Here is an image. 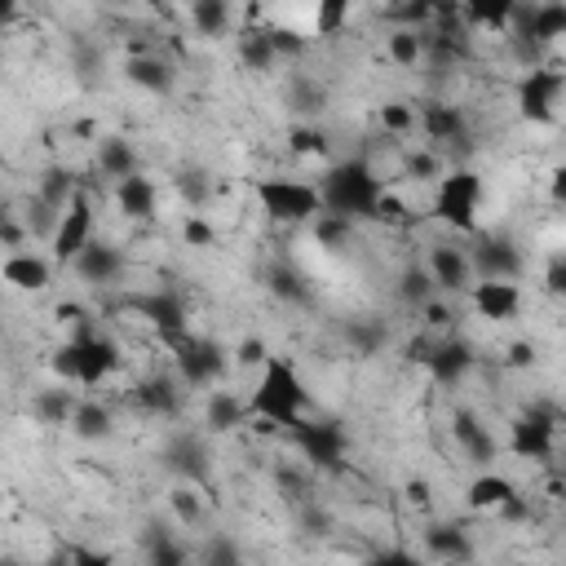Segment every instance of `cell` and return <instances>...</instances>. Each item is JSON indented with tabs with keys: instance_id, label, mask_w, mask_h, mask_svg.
<instances>
[{
	"instance_id": "1",
	"label": "cell",
	"mask_w": 566,
	"mask_h": 566,
	"mask_svg": "<svg viewBox=\"0 0 566 566\" xmlns=\"http://www.w3.org/2000/svg\"><path fill=\"white\" fill-rule=\"evenodd\" d=\"M248 416L256 424H270V429H283V433L292 424H301L305 416H314L310 385H305V376H301V367L292 358L274 354L261 367V376H256V385L248 394Z\"/></svg>"
},
{
	"instance_id": "2",
	"label": "cell",
	"mask_w": 566,
	"mask_h": 566,
	"mask_svg": "<svg viewBox=\"0 0 566 566\" xmlns=\"http://www.w3.org/2000/svg\"><path fill=\"white\" fill-rule=\"evenodd\" d=\"M119 363H124V354H119V345H115V336H106L102 327H80V332H66V340H57L53 345V358H49V367H53V376L62 380V385H75V389H97V385H106L115 371H119Z\"/></svg>"
},
{
	"instance_id": "3",
	"label": "cell",
	"mask_w": 566,
	"mask_h": 566,
	"mask_svg": "<svg viewBox=\"0 0 566 566\" xmlns=\"http://www.w3.org/2000/svg\"><path fill=\"white\" fill-rule=\"evenodd\" d=\"M389 190V181L363 159V155H349V159H336L318 172V195H323V212L332 217H345V221H371L380 195Z\"/></svg>"
},
{
	"instance_id": "4",
	"label": "cell",
	"mask_w": 566,
	"mask_h": 566,
	"mask_svg": "<svg viewBox=\"0 0 566 566\" xmlns=\"http://www.w3.org/2000/svg\"><path fill=\"white\" fill-rule=\"evenodd\" d=\"M429 212L451 234H473L478 230V212H482V172L469 168V164H451L442 172V181L433 186Z\"/></svg>"
},
{
	"instance_id": "5",
	"label": "cell",
	"mask_w": 566,
	"mask_h": 566,
	"mask_svg": "<svg viewBox=\"0 0 566 566\" xmlns=\"http://www.w3.org/2000/svg\"><path fill=\"white\" fill-rule=\"evenodd\" d=\"M261 212L279 226H314L323 217V195H318V181H305V177H261L252 186Z\"/></svg>"
},
{
	"instance_id": "6",
	"label": "cell",
	"mask_w": 566,
	"mask_h": 566,
	"mask_svg": "<svg viewBox=\"0 0 566 566\" xmlns=\"http://www.w3.org/2000/svg\"><path fill=\"white\" fill-rule=\"evenodd\" d=\"M287 438L305 455L310 469H318V473H345L349 469L354 438H349L345 420H336V416H305L301 424L287 429Z\"/></svg>"
},
{
	"instance_id": "7",
	"label": "cell",
	"mask_w": 566,
	"mask_h": 566,
	"mask_svg": "<svg viewBox=\"0 0 566 566\" xmlns=\"http://www.w3.org/2000/svg\"><path fill=\"white\" fill-rule=\"evenodd\" d=\"M124 310L137 314V318L159 336L164 349H172V345H181V340L190 336V310H186V301H181L177 287H146V292H133V296L124 301Z\"/></svg>"
},
{
	"instance_id": "8",
	"label": "cell",
	"mask_w": 566,
	"mask_h": 566,
	"mask_svg": "<svg viewBox=\"0 0 566 566\" xmlns=\"http://www.w3.org/2000/svg\"><path fill=\"white\" fill-rule=\"evenodd\" d=\"M562 97H566V66H553V62L526 66L513 84V106L526 124H553L562 111Z\"/></svg>"
},
{
	"instance_id": "9",
	"label": "cell",
	"mask_w": 566,
	"mask_h": 566,
	"mask_svg": "<svg viewBox=\"0 0 566 566\" xmlns=\"http://www.w3.org/2000/svg\"><path fill=\"white\" fill-rule=\"evenodd\" d=\"M172 354V376L186 385V389H217L221 385V376L230 371V354L234 349H226L221 340H212V336H186L181 345H172L168 349Z\"/></svg>"
},
{
	"instance_id": "10",
	"label": "cell",
	"mask_w": 566,
	"mask_h": 566,
	"mask_svg": "<svg viewBox=\"0 0 566 566\" xmlns=\"http://www.w3.org/2000/svg\"><path fill=\"white\" fill-rule=\"evenodd\" d=\"M504 451L513 460H526V464H548L553 451H557V411L553 407H522L513 420H509V433H504Z\"/></svg>"
},
{
	"instance_id": "11",
	"label": "cell",
	"mask_w": 566,
	"mask_h": 566,
	"mask_svg": "<svg viewBox=\"0 0 566 566\" xmlns=\"http://www.w3.org/2000/svg\"><path fill=\"white\" fill-rule=\"evenodd\" d=\"M93 239H97V212H93V195H88V190H80V195H75V203L62 212L57 234L49 239V256L57 261V270H71V265L80 261V252H84Z\"/></svg>"
},
{
	"instance_id": "12",
	"label": "cell",
	"mask_w": 566,
	"mask_h": 566,
	"mask_svg": "<svg viewBox=\"0 0 566 566\" xmlns=\"http://www.w3.org/2000/svg\"><path fill=\"white\" fill-rule=\"evenodd\" d=\"M164 469L177 478V486H208L212 482V451H208V433H190L177 429L164 451H159Z\"/></svg>"
},
{
	"instance_id": "13",
	"label": "cell",
	"mask_w": 566,
	"mask_h": 566,
	"mask_svg": "<svg viewBox=\"0 0 566 566\" xmlns=\"http://www.w3.org/2000/svg\"><path fill=\"white\" fill-rule=\"evenodd\" d=\"M464 504L473 513H491V517H526V495L522 486L500 473V469H482L469 486H464Z\"/></svg>"
},
{
	"instance_id": "14",
	"label": "cell",
	"mask_w": 566,
	"mask_h": 566,
	"mask_svg": "<svg viewBox=\"0 0 566 566\" xmlns=\"http://www.w3.org/2000/svg\"><path fill=\"white\" fill-rule=\"evenodd\" d=\"M424 270L433 279V287L442 296H469V287L478 283L473 274V256L460 239H438L429 252H424Z\"/></svg>"
},
{
	"instance_id": "15",
	"label": "cell",
	"mask_w": 566,
	"mask_h": 566,
	"mask_svg": "<svg viewBox=\"0 0 566 566\" xmlns=\"http://www.w3.org/2000/svg\"><path fill=\"white\" fill-rule=\"evenodd\" d=\"M451 442H455L460 455H464L469 464H478V469H495V460H500V451H504V442L495 438V429H491L473 407H455V411H451Z\"/></svg>"
},
{
	"instance_id": "16",
	"label": "cell",
	"mask_w": 566,
	"mask_h": 566,
	"mask_svg": "<svg viewBox=\"0 0 566 566\" xmlns=\"http://www.w3.org/2000/svg\"><path fill=\"white\" fill-rule=\"evenodd\" d=\"M469 256H473V274L486 279V283H517L526 274L522 248L513 239H504V234H482L469 248Z\"/></svg>"
},
{
	"instance_id": "17",
	"label": "cell",
	"mask_w": 566,
	"mask_h": 566,
	"mask_svg": "<svg viewBox=\"0 0 566 566\" xmlns=\"http://www.w3.org/2000/svg\"><path fill=\"white\" fill-rule=\"evenodd\" d=\"M473 367H478V354H473V345L464 340V336H438L433 340V349H429V358H424V376L438 385V389H455V385H464L469 376H473Z\"/></svg>"
},
{
	"instance_id": "18",
	"label": "cell",
	"mask_w": 566,
	"mask_h": 566,
	"mask_svg": "<svg viewBox=\"0 0 566 566\" xmlns=\"http://www.w3.org/2000/svg\"><path fill=\"white\" fill-rule=\"evenodd\" d=\"M124 80L137 88V93H150V97H168L177 88V66L155 53L150 44H133V53L124 57Z\"/></svg>"
},
{
	"instance_id": "19",
	"label": "cell",
	"mask_w": 566,
	"mask_h": 566,
	"mask_svg": "<svg viewBox=\"0 0 566 566\" xmlns=\"http://www.w3.org/2000/svg\"><path fill=\"white\" fill-rule=\"evenodd\" d=\"M420 111V133H424V142L442 155V150H451V155H460V142H469V119H464V111L455 106V102H424V106H416Z\"/></svg>"
},
{
	"instance_id": "20",
	"label": "cell",
	"mask_w": 566,
	"mask_h": 566,
	"mask_svg": "<svg viewBox=\"0 0 566 566\" xmlns=\"http://www.w3.org/2000/svg\"><path fill=\"white\" fill-rule=\"evenodd\" d=\"M124 270H128V256H124V248L111 243V239H93V243L80 252V261L71 265V274H75L80 283H88V287H111V283L124 279Z\"/></svg>"
},
{
	"instance_id": "21",
	"label": "cell",
	"mask_w": 566,
	"mask_h": 566,
	"mask_svg": "<svg viewBox=\"0 0 566 566\" xmlns=\"http://www.w3.org/2000/svg\"><path fill=\"white\" fill-rule=\"evenodd\" d=\"M128 402L137 416L150 420H177L181 416V380L177 376H146L128 389Z\"/></svg>"
},
{
	"instance_id": "22",
	"label": "cell",
	"mask_w": 566,
	"mask_h": 566,
	"mask_svg": "<svg viewBox=\"0 0 566 566\" xmlns=\"http://www.w3.org/2000/svg\"><path fill=\"white\" fill-rule=\"evenodd\" d=\"M420 539H424V557L433 566H469L473 553H478L473 548V535L460 522H429L420 531Z\"/></svg>"
},
{
	"instance_id": "23",
	"label": "cell",
	"mask_w": 566,
	"mask_h": 566,
	"mask_svg": "<svg viewBox=\"0 0 566 566\" xmlns=\"http://www.w3.org/2000/svg\"><path fill=\"white\" fill-rule=\"evenodd\" d=\"M137 544H142V566H195V553L181 544V535L168 517L146 522Z\"/></svg>"
},
{
	"instance_id": "24",
	"label": "cell",
	"mask_w": 566,
	"mask_h": 566,
	"mask_svg": "<svg viewBox=\"0 0 566 566\" xmlns=\"http://www.w3.org/2000/svg\"><path fill=\"white\" fill-rule=\"evenodd\" d=\"M93 164H97V172H102L111 186H119V181L146 172V168H142V150H137L124 133H102V137H97V150H93Z\"/></svg>"
},
{
	"instance_id": "25",
	"label": "cell",
	"mask_w": 566,
	"mask_h": 566,
	"mask_svg": "<svg viewBox=\"0 0 566 566\" xmlns=\"http://www.w3.org/2000/svg\"><path fill=\"white\" fill-rule=\"evenodd\" d=\"M469 310L486 323H513L522 314V287L517 283H486L478 279L469 287Z\"/></svg>"
},
{
	"instance_id": "26",
	"label": "cell",
	"mask_w": 566,
	"mask_h": 566,
	"mask_svg": "<svg viewBox=\"0 0 566 566\" xmlns=\"http://www.w3.org/2000/svg\"><path fill=\"white\" fill-rule=\"evenodd\" d=\"M80 402H84V389L57 380V385H44V389L31 394V416H35V424H44V429H71Z\"/></svg>"
},
{
	"instance_id": "27",
	"label": "cell",
	"mask_w": 566,
	"mask_h": 566,
	"mask_svg": "<svg viewBox=\"0 0 566 566\" xmlns=\"http://www.w3.org/2000/svg\"><path fill=\"white\" fill-rule=\"evenodd\" d=\"M283 102H287V111H292L301 124H318V115L327 111L332 93H327V84H323L318 75H310V71H287V80H283Z\"/></svg>"
},
{
	"instance_id": "28",
	"label": "cell",
	"mask_w": 566,
	"mask_h": 566,
	"mask_svg": "<svg viewBox=\"0 0 566 566\" xmlns=\"http://www.w3.org/2000/svg\"><path fill=\"white\" fill-rule=\"evenodd\" d=\"M252 416H248V398L243 394H234V389H208L203 394V433H212V438H221V433H234V429H243Z\"/></svg>"
},
{
	"instance_id": "29",
	"label": "cell",
	"mask_w": 566,
	"mask_h": 566,
	"mask_svg": "<svg viewBox=\"0 0 566 566\" xmlns=\"http://www.w3.org/2000/svg\"><path fill=\"white\" fill-rule=\"evenodd\" d=\"M53 274H57V261L49 252H13V256H4V283L13 292H44V287H53Z\"/></svg>"
},
{
	"instance_id": "30",
	"label": "cell",
	"mask_w": 566,
	"mask_h": 566,
	"mask_svg": "<svg viewBox=\"0 0 566 566\" xmlns=\"http://www.w3.org/2000/svg\"><path fill=\"white\" fill-rule=\"evenodd\" d=\"M111 195H115L119 217H128V221H155V217H159V186H155V177H146V172L119 181Z\"/></svg>"
},
{
	"instance_id": "31",
	"label": "cell",
	"mask_w": 566,
	"mask_h": 566,
	"mask_svg": "<svg viewBox=\"0 0 566 566\" xmlns=\"http://www.w3.org/2000/svg\"><path fill=\"white\" fill-rule=\"evenodd\" d=\"M460 18L469 31H482V35H504L513 31V0H464L460 4Z\"/></svg>"
},
{
	"instance_id": "32",
	"label": "cell",
	"mask_w": 566,
	"mask_h": 566,
	"mask_svg": "<svg viewBox=\"0 0 566 566\" xmlns=\"http://www.w3.org/2000/svg\"><path fill=\"white\" fill-rule=\"evenodd\" d=\"M84 190V181L66 168V164H49V168H40L35 172V199H44L49 208H57V212H66L71 203H75V195Z\"/></svg>"
},
{
	"instance_id": "33",
	"label": "cell",
	"mask_w": 566,
	"mask_h": 566,
	"mask_svg": "<svg viewBox=\"0 0 566 566\" xmlns=\"http://www.w3.org/2000/svg\"><path fill=\"white\" fill-rule=\"evenodd\" d=\"M234 53H239V66L252 71V75H270V71L279 66V53H274V44H270V27H248V31L239 35Z\"/></svg>"
},
{
	"instance_id": "34",
	"label": "cell",
	"mask_w": 566,
	"mask_h": 566,
	"mask_svg": "<svg viewBox=\"0 0 566 566\" xmlns=\"http://www.w3.org/2000/svg\"><path fill=\"white\" fill-rule=\"evenodd\" d=\"M265 287H270V296L283 301V305H310V301H314L310 279H305L296 265H287V261H274V265L265 270Z\"/></svg>"
},
{
	"instance_id": "35",
	"label": "cell",
	"mask_w": 566,
	"mask_h": 566,
	"mask_svg": "<svg viewBox=\"0 0 566 566\" xmlns=\"http://www.w3.org/2000/svg\"><path fill=\"white\" fill-rule=\"evenodd\" d=\"M115 433V411L102 402V398H84L75 420H71V438L80 442H106Z\"/></svg>"
},
{
	"instance_id": "36",
	"label": "cell",
	"mask_w": 566,
	"mask_h": 566,
	"mask_svg": "<svg viewBox=\"0 0 566 566\" xmlns=\"http://www.w3.org/2000/svg\"><path fill=\"white\" fill-rule=\"evenodd\" d=\"M186 18H190V31L203 35V40H221V35H230V27H234V9H230L226 0H195V4L186 9Z\"/></svg>"
},
{
	"instance_id": "37",
	"label": "cell",
	"mask_w": 566,
	"mask_h": 566,
	"mask_svg": "<svg viewBox=\"0 0 566 566\" xmlns=\"http://www.w3.org/2000/svg\"><path fill=\"white\" fill-rule=\"evenodd\" d=\"M433 296H442L438 287H433V279H429V270H424V261H416V265H407L402 274H398V301L411 310V314H420Z\"/></svg>"
},
{
	"instance_id": "38",
	"label": "cell",
	"mask_w": 566,
	"mask_h": 566,
	"mask_svg": "<svg viewBox=\"0 0 566 566\" xmlns=\"http://www.w3.org/2000/svg\"><path fill=\"white\" fill-rule=\"evenodd\" d=\"M345 340H349V349H354L358 358H376V354L389 345V327H385L380 318L363 314V318L345 323Z\"/></svg>"
},
{
	"instance_id": "39",
	"label": "cell",
	"mask_w": 566,
	"mask_h": 566,
	"mask_svg": "<svg viewBox=\"0 0 566 566\" xmlns=\"http://www.w3.org/2000/svg\"><path fill=\"white\" fill-rule=\"evenodd\" d=\"M195 566H248V557H243V544H239L234 535H226V531H212V535L199 544V553H195Z\"/></svg>"
},
{
	"instance_id": "40",
	"label": "cell",
	"mask_w": 566,
	"mask_h": 566,
	"mask_svg": "<svg viewBox=\"0 0 566 566\" xmlns=\"http://www.w3.org/2000/svg\"><path fill=\"white\" fill-rule=\"evenodd\" d=\"M385 53H389L394 66H424V31L389 27V35H385Z\"/></svg>"
},
{
	"instance_id": "41",
	"label": "cell",
	"mask_w": 566,
	"mask_h": 566,
	"mask_svg": "<svg viewBox=\"0 0 566 566\" xmlns=\"http://www.w3.org/2000/svg\"><path fill=\"white\" fill-rule=\"evenodd\" d=\"M287 150H292L296 159H318V164H327V159H332V137H327V128H318V124H296V128L287 133Z\"/></svg>"
},
{
	"instance_id": "42",
	"label": "cell",
	"mask_w": 566,
	"mask_h": 566,
	"mask_svg": "<svg viewBox=\"0 0 566 566\" xmlns=\"http://www.w3.org/2000/svg\"><path fill=\"white\" fill-rule=\"evenodd\" d=\"M354 230H358V221H345V217H332V212H323V217L310 226V234H314V243H318L323 252H340V248L354 239Z\"/></svg>"
},
{
	"instance_id": "43",
	"label": "cell",
	"mask_w": 566,
	"mask_h": 566,
	"mask_svg": "<svg viewBox=\"0 0 566 566\" xmlns=\"http://www.w3.org/2000/svg\"><path fill=\"white\" fill-rule=\"evenodd\" d=\"M442 172H447V164H442V155H438L433 146L411 150V155H407V164H402V177H411V181H420V186H438V181H442Z\"/></svg>"
},
{
	"instance_id": "44",
	"label": "cell",
	"mask_w": 566,
	"mask_h": 566,
	"mask_svg": "<svg viewBox=\"0 0 566 566\" xmlns=\"http://www.w3.org/2000/svg\"><path fill=\"white\" fill-rule=\"evenodd\" d=\"M172 186H177V195L190 203V212H199V208L212 199V177H208L203 168H181V172L172 177Z\"/></svg>"
},
{
	"instance_id": "45",
	"label": "cell",
	"mask_w": 566,
	"mask_h": 566,
	"mask_svg": "<svg viewBox=\"0 0 566 566\" xmlns=\"http://www.w3.org/2000/svg\"><path fill=\"white\" fill-rule=\"evenodd\" d=\"M22 221H27V230H31V239H40V243H49L53 234H57V221H62V212L57 208H49L44 199H27V212H22Z\"/></svg>"
},
{
	"instance_id": "46",
	"label": "cell",
	"mask_w": 566,
	"mask_h": 566,
	"mask_svg": "<svg viewBox=\"0 0 566 566\" xmlns=\"http://www.w3.org/2000/svg\"><path fill=\"white\" fill-rule=\"evenodd\" d=\"M349 18H354V9L345 0H323L314 9V35H340L349 27Z\"/></svg>"
},
{
	"instance_id": "47",
	"label": "cell",
	"mask_w": 566,
	"mask_h": 566,
	"mask_svg": "<svg viewBox=\"0 0 566 566\" xmlns=\"http://www.w3.org/2000/svg\"><path fill=\"white\" fill-rule=\"evenodd\" d=\"M380 128H385L389 137H402V133L420 128V111H416L411 102H385V106H380Z\"/></svg>"
},
{
	"instance_id": "48",
	"label": "cell",
	"mask_w": 566,
	"mask_h": 566,
	"mask_svg": "<svg viewBox=\"0 0 566 566\" xmlns=\"http://www.w3.org/2000/svg\"><path fill=\"white\" fill-rule=\"evenodd\" d=\"M181 243L186 248H217V226H212V217H203V212H186L181 217Z\"/></svg>"
},
{
	"instance_id": "49",
	"label": "cell",
	"mask_w": 566,
	"mask_h": 566,
	"mask_svg": "<svg viewBox=\"0 0 566 566\" xmlns=\"http://www.w3.org/2000/svg\"><path fill=\"white\" fill-rule=\"evenodd\" d=\"M270 44H274L279 62H301L310 49V35H301L296 27H270Z\"/></svg>"
},
{
	"instance_id": "50",
	"label": "cell",
	"mask_w": 566,
	"mask_h": 566,
	"mask_svg": "<svg viewBox=\"0 0 566 566\" xmlns=\"http://www.w3.org/2000/svg\"><path fill=\"white\" fill-rule=\"evenodd\" d=\"M168 513H172V522H177V526L199 522V513H203L199 491H195V486H172V491H168Z\"/></svg>"
},
{
	"instance_id": "51",
	"label": "cell",
	"mask_w": 566,
	"mask_h": 566,
	"mask_svg": "<svg viewBox=\"0 0 566 566\" xmlns=\"http://www.w3.org/2000/svg\"><path fill=\"white\" fill-rule=\"evenodd\" d=\"M451 327H455V305H451V296H433V301L420 310V332H447V336H451Z\"/></svg>"
},
{
	"instance_id": "52",
	"label": "cell",
	"mask_w": 566,
	"mask_h": 566,
	"mask_svg": "<svg viewBox=\"0 0 566 566\" xmlns=\"http://www.w3.org/2000/svg\"><path fill=\"white\" fill-rule=\"evenodd\" d=\"M363 566H433V562L424 553H416V548L394 544V548H376L371 557H363Z\"/></svg>"
},
{
	"instance_id": "53",
	"label": "cell",
	"mask_w": 566,
	"mask_h": 566,
	"mask_svg": "<svg viewBox=\"0 0 566 566\" xmlns=\"http://www.w3.org/2000/svg\"><path fill=\"white\" fill-rule=\"evenodd\" d=\"M371 221H380V226H407L411 221V208H407V199L398 190H385L380 203H376V212H371Z\"/></svg>"
},
{
	"instance_id": "54",
	"label": "cell",
	"mask_w": 566,
	"mask_h": 566,
	"mask_svg": "<svg viewBox=\"0 0 566 566\" xmlns=\"http://www.w3.org/2000/svg\"><path fill=\"white\" fill-rule=\"evenodd\" d=\"M27 239H31V230H27V221L22 217H4V226H0V248L13 256V252H27Z\"/></svg>"
},
{
	"instance_id": "55",
	"label": "cell",
	"mask_w": 566,
	"mask_h": 566,
	"mask_svg": "<svg viewBox=\"0 0 566 566\" xmlns=\"http://www.w3.org/2000/svg\"><path fill=\"white\" fill-rule=\"evenodd\" d=\"M274 354H270V345L261 340V336H243L239 345H234V363H243V367H265Z\"/></svg>"
},
{
	"instance_id": "56",
	"label": "cell",
	"mask_w": 566,
	"mask_h": 566,
	"mask_svg": "<svg viewBox=\"0 0 566 566\" xmlns=\"http://www.w3.org/2000/svg\"><path fill=\"white\" fill-rule=\"evenodd\" d=\"M57 566H115V557H111L106 548H84V544H75V548H66V553L57 557Z\"/></svg>"
},
{
	"instance_id": "57",
	"label": "cell",
	"mask_w": 566,
	"mask_h": 566,
	"mask_svg": "<svg viewBox=\"0 0 566 566\" xmlns=\"http://www.w3.org/2000/svg\"><path fill=\"white\" fill-rule=\"evenodd\" d=\"M544 292L566 301V252H553L548 265H544Z\"/></svg>"
},
{
	"instance_id": "58",
	"label": "cell",
	"mask_w": 566,
	"mask_h": 566,
	"mask_svg": "<svg viewBox=\"0 0 566 566\" xmlns=\"http://www.w3.org/2000/svg\"><path fill=\"white\" fill-rule=\"evenodd\" d=\"M548 199L557 208H566V164H553V172H548Z\"/></svg>"
},
{
	"instance_id": "59",
	"label": "cell",
	"mask_w": 566,
	"mask_h": 566,
	"mask_svg": "<svg viewBox=\"0 0 566 566\" xmlns=\"http://www.w3.org/2000/svg\"><path fill=\"white\" fill-rule=\"evenodd\" d=\"M509 367H535V345L531 340L509 345Z\"/></svg>"
},
{
	"instance_id": "60",
	"label": "cell",
	"mask_w": 566,
	"mask_h": 566,
	"mask_svg": "<svg viewBox=\"0 0 566 566\" xmlns=\"http://www.w3.org/2000/svg\"><path fill=\"white\" fill-rule=\"evenodd\" d=\"M407 504H416V509H420V504H429V482H420V478H416V482H407Z\"/></svg>"
},
{
	"instance_id": "61",
	"label": "cell",
	"mask_w": 566,
	"mask_h": 566,
	"mask_svg": "<svg viewBox=\"0 0 566 566\" xmlns=\"http://www.w3.org/2000/svg\"><path fill=\"white\" fill-rule=\"evenodd\" d=\"M0 566H27V562H18V557H4V562H0Z\"/></svg>"
}]
</instances>
